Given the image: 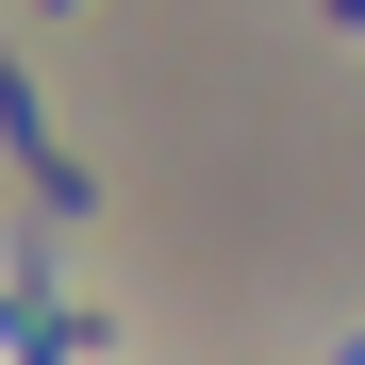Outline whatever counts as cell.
I'll use <instances>...</instances> for the list:
<instances>
[{"label":"cell","mask_w":365,"mask_h":365,"mask_svg":"<svg viewBox=\"0 0 365 365\" xmlns=\"http://www.w3.org/2000/svg\"><path fill=\"white\" fill-rule=\"evenodd\" d=\"M332 17H349V34H365V0H332Z\"/></svg>","instance_id":"1"},{"label":"cell","mask_w":365,"mask_h":365,"mask_svg":"<svg viewBox=\"0 0 365 365\" xmlns=\"http://www.w3.org/2000/svg\"><path fill=\"white\" fill-rule=\"evenodd\" d=\"M0 83H17V50H0Z\"/></svg>","instance_id":"2"}]
</instances>
